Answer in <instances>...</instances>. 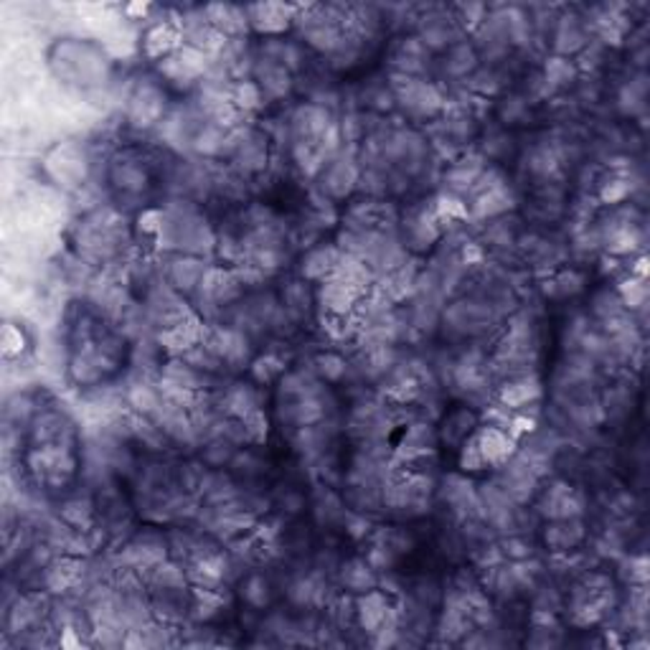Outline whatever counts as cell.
<instances>
[{
  "label": "cell",
  "mask_w": 650,
  "mask_h": 650,
  "mask_svg": "<svg viewBox=\"0 0 650 650\" xmlns=\"http://www.w3.org/2000/svg\"><path fill=\"white\" fill-rule=\"evenodd\" d=\"M41 620V602L38 597H20L8 613V628L11 633L18 630H31L36 622Z\"/></svg>",
  "instance_id": "cell-20"
},
{
  "label": "cell",
  "mask_w": 650,
  "mask_h": 650,
  "mask_svg": "<svg viewBox=\"0 0 650 650\" xmlns=\"http://www.w3.org/2000/svg\"><path fill=\"white\" fill-rule=\"evenodd\" d=\"M547 544L559 554H566L574 547H580L584 539V526L580 518H562V521H554L551 526H547L544 533Z\"/></svg>",
  "instance_id": "cell-14"
},
{
  "label": "cell",
  "mask_w": 650,
  "mask_h": 650,
  "mask_svg": "<svg viewBox=\"0 0 650 650\" xmlns=\"http://www.w3.org/2000/svg\"><path fill=\"white\" fill-rule=\"evenodd\" d=\"M630 193H633L630 178H628V175H615V178H610V181L602 183V189H599V201H602V204H622Z\"/></svg>",
  "instance_id": "cell-28"
},
{
  "label": "cell",
  "mask_w": 650,
  "mask_h": 650,
  "mask_svg": "<svg viewBox=\"0 0 650 650\" xmlns=\"http://www.w3.org/2000/svg\"><path fill=\"white\" fill-rule=\"evenodd\" d=\"M232 104L244 112V115H249V112H257L259 107L264 104V94H262V89H259L257 82H252V79H241V82H234L232 85Z\"/></svg>",
  "instance_id": "cell-21"
},
{
  "label": "cell",
  "mask_w": 650,
  "mask_h": 650,
  "mask_svg": "<svg viewBox=\"0 0 650 650\" xmlns=\"http://www.w3.org/2000/svg\"><path fill=\"white\" fill-rule=\"evenodd\" d=\"M392 92L396 102L402 104L411 118H435L445 107V97L440 94V89L435 85H427L419 77L396 74Z\"/></svg>",
  "instance_id": "cell-1"
},
{
  "label": "cell",
  "mask_w": 650,
  "mask_h": 650,
  "mask_svg": "<svg viewBox=\"0 0 650 650\" xmlns=\"http://www.w3.org/2000/svg\"><path fill=\"white\" fill-rule=\"evenodd\" d=\"M521 112H524V102L521 100H511V104H506V110H503V118L506 120H516Z\"/></svg>",
  "instance_id": "cell-34"
},
{
  "label": "cell",
  "mask_w": 650,
  "mask_h": 650,
  "mask_svg": "<svg viewBox=\"0 0 650 650\" xmlns=\"http://www.w3.org/2000/svg\"><path fill=\"white\" fill-rule=\"evenodd\" d=\"M643 104H646V79L640 77V79H633V82H628V85L622 86V92H620V107L633 115Z\"/></svg>",
  "instance_id": "cell-30"
},
{
  "label": "cell",
  "mask_w": 650,
  "mask_h": 650,
  "mask_svg": "<svg viewBox=\"0 0 650 650\" xmlns=\"http://www.w3.org/2000/svg\"><path fill=\"white\" fill-rule=\"evenodd\" d=\"M341 584L348 592H356V595H363L369 589H377V569L369 565V559H351V562H345L341 566Z\"/></svg>",
  "instance_id": "cell-15"
},
{
  "label": "cell",
  "mask_w": 650,
  "mask_h": 650,
  "mask_svg": "<svg viewBox=\"0 0 650 650\" xmlns=\"http://www.w3.org/2000/svg\"><path fill=\"white\" fill-rule=\"evenodd\" d=\"M500 551H503V557H506V559H511V562H524V559H531L533 547H531V541H526L524 536L511 533L508 539H503V541H500Z\"/></svg>",
  "instance_id": "cell-32"
},
{
  "label": "cell",
  "mask_w": 650,
  "mask_h": 650,
  "mask_svg": "<svg viewBox=\"0 0 650 650\" xmlns=\"http://www.w3.org/2000/svg\"><path fill=\"white\" fill-rule=\"evenodd\" d=\"M473 427H475V414H473V411L467 410L452 411V414L447 417L443 437H445L447 443H452V445H462V443L473 435Z\"/></svg>",
  "instance_id": "cell-23"
},
{
  "label": "cell",
  "mask_w": 650,
  "mask_h": 650,
  "mask_svg": "<svg viewBox=\"0 0 650 650\" xmlns=\"http://www.w3.org/2000/svg\"><path fill=\"white\" fill-rule=\"evenodd\" d=\"M112 181L120 186L125 193H140L145 189V171L137 166L135 160H122V163H115L112 166Z\"/></svg>",
  "instance_id": "cell-22"
},
{
  "label": "cell",
  "mask_w": 650,
  "mask_h": 650,
  "mask_svg": "<svg viewBox=\"0 0 650 650\" xmlns=\"http://www.w3.org/2000/svg\"><path fill=\"white\" fill-rule=\"evenodd\" d=\"M485 171L480 158H462L458 163H452L445 173V183L450 193H458L462 189H473V183L478 181L480 173Z\"/></svg>",
  "instance_id": "cell-18"
},
{
  "label": "cell",
  "mask_w": 650,
  "mask_h": 650,
  "mask_svg": "<svg viewBox=\"0 0 650 650\" xmlns=\"http://www.w3.org/2000/svg\"><path fill=\"white\" fill-rule=\"evenodd\" d=\"M617 295H620V300H622L625 310H640L646 308V303H648V285H646L643 277L630 274V277L622 280V285L617 288Z\"/></svg>",
  "instance_id": "cell-25"
},
{
  "label": "cell",
  "mask_w": 650,
  "mask_h": 650,
  "mask_svg": "<svg viewBox=\"0 0 650 650\" xmlns=\"http://www.w3.org/2000/svg\"><path fill=\"white\" fill-rule=\"evenodd\" d=\"M181 46H183V34H181L178 23H168V20L155 23L142 36V52L148 59H155V61H163L166 56L175 53Z\"/></svg>",
  "instance_id": "cell-9"
},
{
  "label": "cell",
  "mask_w": 650,
  "mask_h": 650,
  "mask_svg": "<svg viewBox=\"0 0 650 650\" xmlns=\"http://www.w3.org/2000/svg\"><path fill=\"white\" fill-rule=\"evenodd\" d=\"M498 404L506 407L508 411H526V407H536L541 399V381L536 374L529 377L508 378L500 389H498Z\"/></svg>",
  "instance_id": "cell-6"
},
{
  "label": "cell",
  "mask_w": 650,
  "mask_h": 650,
  "mask_svg": "<svg viewBox=\"0 0 650 650\" xmlns=\"http://www.w3.org/2000/svg\"><path fill=\"white\" fill-rule=\"evenodd\" d=\"M338 257H341V249H336V247H315V249H310L308 257L303 259V274L308 280L323 282L325 277L333 274Z\"/></svg>",
  "instance_id": "cell-17"
},
{
  "label": "cell",
  "mask_w": 650,
  "mask_h": 650,
  "mask_svg": "<svg viewBox=\"0 0 650 650\" xmlns=\"http://www.w3.org/2000/svg\"><path fill=\"white\" fill-rule=\"evenodd\" d=\"M204 13H206V20H208V23H211L216 31H222L229 41L241 38V36L247 34V28H249L247 8H237V5H222V3H216V5H206Z\"/></svg>",
  "instance_id": "cell-11"
},
{
  "label": "cell",
  "mask_w": 650,
  "mask_h": 650,
  "mask_svg": "<svg viewBox=\"0 0 650 650\" xmlns=\"http://www.w3.org/2000/svg\"><path fill=\"white\" fill-rule=\"evenodd\" d=\"M219 407L226 417H234V419H244L249 417L252 411L262 410L259 407V392L249 384H232L226 392L219 396Z\"/></svg>",
  "instance_id": "cell-12"
},
{
  "label": "cell",
  "mask_w": 650,
  "mask_h": 650,
  "mask_svg": "<svg viewBox=\"0 0 650 650\" xmlns=\"http://www.w3.org/2000/svg\"><path fill=\"white\" fill-rule=\"evenodd\" d=\"M241 597L249 607H264L270 602V582L264 577H257V574L247 577L241 584Z\"/></svg>",
  "instance_id": "cell-27"
},
{
  "label": "cell",
  "mask_w": 650,
  "mask_h": 650,
  "mask_svg": "<svg viewBox=\"0 0 650 650\" xmlns=\"http://www.w3.org/2000/svg\"><path fill=\"white\" fill-rule=\"evenodd\" d=\"M297 8L292 5H280V3H262V5H249L247 18L249 26L259 34H282L292 20H295Z\"/></svg>",
  "instance_id": "cell-8"
},
{
  "label": "cell",
  "mask_w": 650,
  "mask_h": 650,
  "mask_svg": "<svg viewBox=\"0 0 650 650\" xmlns=\"http://www.w3.org/2000/svg\"><path fill=\"white\" fill-rule=\"evenodd\" d=\"M285 371V361L277 359V356H264L252 363V377L259 384H270L272 378H277Z\"/></svg>",
  "instance_id": "cell-31"
},
{
  "label": "cell",
  "mask_w": 650,
  "mask_h": 650,
  "mask_svg": "<svg viewBox=\"0 0 650 650\" xmlns=\"http://www.w3.org/2000/svg\"><path fill=\"white\" fill-rule=\"evenodd\" d=\"M343 521H345V531H348L351 536H356V539H363V536L371 533V521H369L363 514H351L348 518L343 516Z\"/></svg>",
  "instance_id": "cell-33"
},
{
  "label": "cell",
  "mask_w": 650,
  "mask_h": 650,
  "mask_svg": "<svg viewBox=\"0 0 650 650\" xmlns=\"http://www.w3.org/2000/svg\"><path fill=\"white\" fill-rule=\"evenodd\" d=\"M208 264L196 255H173L166 264V282L171 285L178 295H196L201 282H204Z\"/></svg>",
  "instance_id": "cell-2"
},
{
  "label": "cell",
  "mask_w": 650,
  "mask_h": 650,
  "mask_svg": "<svg viewBox=\"0 0 650 650\" xmlns=\"http://www.w3.org/2000/svg\"><path fill=\"white\" fill-rule=\"evenodd\" d=\"M321 181H323L321 189L328 199H345L361 181V171L353 163V158L336 153L321 171Z\"/></svg>",
  "instance_id": "cell-5"
},
{
  "label": "cell",
  "mask_w": 650,
  "mask_h": 650,
  "mask_svg": "<svg viewBox=\"0 0 650 650\" xmlns=\"http://www.w3.org/2000/svg\"><path fill=\"white\" fill-rule=\"evenodd\" d=\"M587 44H589V36H587V26L582 23V18L565 16L557 23V34H554L557 56L569 59V53H580Z\"/></svg>",
  "instance_id": "cell-13"
},
{
  "label": "cell",
  "mask_w": 650,
  "mask_h": 650,
  "mask_svg": "<svg viewBox=\"0 0 650 650\" xmlns=\"http://www.w3.org/2000/svg\"><path fill=\"white\" fill-rule=\"evenodd\" d=\"M541 511L551 518V521H562V518H580L584 511L582 498L577 491H572L565 483H557L554 488H548Z\"/></svg>",
  "instance_id": "cell-10"
},
{
  "label": "cell",
  "mask_w": 650,
  "mask_h": 650,
  "mask_svg": "<svg viewBox=\"0 0 650 650\" xmlns=\"http://www.w3.org/2000/svg\"><path fill=\"white\" fill-rule=\"evenodd\" d=\"M252 77H255V82L262 89L264 100H282L292 86L290 71L282 67V64H277L270 56H264V53L259 59H255Z\"/></svg>",
  "instance_id": "cell-7"
},
{
  "label": "cell",
  "mask_w": 650,
  "mask_h": 650,
  "mask_svg": "<svg viewBox=\"0 0 650 650\" xmlns=\"http://www.w3.org/2000/svg\"><path fill=\"white\" fill-rule=\"evenodd\" d=\"M475 61H478V53L473 46L467 44H455L450 53H447L445 61V71L450 77H467L473 69H475Z\"/></svg>",
  "instance_id": "cell-24"
},
{
  "label": "cell",
  "mask_w": 650,
  "mask_h": 650,
  "mask_svg": "<svg viewBox=\"0 0 650 650\" xmlns=\"http://www.w3.org/2000/svg\"><path fill=\"white\" fill-rule=\"evenodd\" d=\"M315 371L325 378V381H341L348 371V363L338 353H321L315 359Z\"/></svg>",
  "instance_id": "cell-29"
},
{
  "label": "cell",
  "mask_w": 650,
  "mask_h": 650,
  "mask_svg": "<svg viewBox=\"0 0 650 650\" xmlns=\"http://www.w3.org/2000/svg\"><path fill=\"white\" fill-rule=\"evenodd\" d=\"M577 64L569 61L566 56H551L544 67V85H547L548 92H557L562 86L572 85L577 79Z\"/></svg>",
  "instance_id": "cell-19"
},
{
  "label": "cell",
  "mask_w": 650,
  "mask_h": 650,
  "mask_svg": "<svg viewBox=\"0 0 650 650\" xmlns=\"http://www.w3.org/2000/svg\"><path fill=\"white\" fill-rule=\"evenodd\" d=\"M163 112H166V100H163V92L153 85L137 86L133 92V97L127 100V120L133 127H153L163 120Z\"/></svg>",
  "instance_id": "cell-4"
},
{
  "label": "cell",
  "mask_w": 650,
  "mask_h": 650,
  "mask_svg": "<svg viewBox=\"0 0 650 650\" xmlns=\"http://www.w3.org/2000/svg\"><path fill=\"white\" fill-rule=\"evenodd\" d=\"M330 127L333 120L323 104H303L290 118L292 142H321Z\"/></svg>",
  "instance_id": "cell-3"
},
{
  "label": "cell",
  "mask_w": 650,
  "mask_h": 650,
  "mask_svg": "<svg viewBox=\"0 0 650 650\" xmlns=\"http://www.w3.org/2000/svg\"><path fill=\"white\" fill-rule=\"evenodd\" d=\"M592 313L597 315L599 323H610V321H617L622 315H628V310L622 305L620 295L617 290H602L599 295H595V305H592Z\"/></svg>",
  "instance_id": "cell-26"
},
{
  "label": "cell",
  "mask_w": 650,
  "mask_h": 650,
  "mask_svg": "<svg viewBox=\"0 0 650 650\" xmlns=\"http://www.w3.org/2000/svg\"><path fill=\"white\" fill-rule=\"evenodd\" d=\"M59 518L69 524L71 529L82 531V533H89V531L94 529V524H97V514H94V503L89 500V498H69L67 503L61 506V511H59Z\"/></svg>",
  "instance_id": "cell-16"
}]
</instances>
